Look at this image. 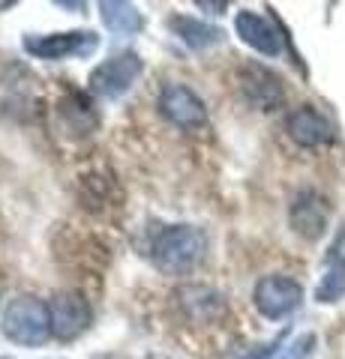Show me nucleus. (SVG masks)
I'll return each instance as SVG.
<instances>
[{
    "instance_id": "obj_1",
    "label": "nucleus",
    "mask_w": 345,
    "mask_h": 359,
    "mask_svg": "<svg viewBox=\"0 0 345 359\" xmlns=\"http://www.w3.org/2000/svg\"><path fill=\"white\" fill-rule=\"evenodd\" d=\"M207 252V233L193 224H171L153 240V266L169 276H186L198 266Z\"/></svg>"
},
{
    "instance_id": "obj_2",
    "label": "nucleus",
    "mask_w": 345,
    "mask_h": 359,
    "mask_svg": "<svg viewBox=\"0 0 345 359\" xmlns=\"http://www.w3.org/2000/svg\"><path fill=\"white\" fill-rule=\"evenodd\" d=\"M4 335L21 347H42L51 339V311L37 297H18L4 314Z\"/></svg>"
},
{
    "instance_id": "obj_3",
    "label": "nucleus",
    "mask_w": 345,
    "mask_h": 359,
    "mask_svg": "<svg viewBox=\"0 0 345 359\" xmlns=\"http://www.w3.org/2000/svg\"><path fill=\"white\" fill-rule=\"evenodd\" d=\"M99 48V33L70 30L46 33V36H25V51L39 60H66V57H91Z\"/></svg>"
},
{
    "instance_id": "obj_4",
    "label": "nucleus",
    "mask_w": 345,
    "mask_h": 359,
    "mask_svg": "<svg viewBox=\"0 0 345 359\" xmlns=\"http://www.w3.org/2000/svg\"><path fill=\"white\" fill-rule=\"evenodd\" d=\"M141 69H144V63H141L138 54L124 51V54H117V57L99 63L91 72V78H87V87L103 99H120V96L129 93L132 84L138 81Z\"/></svg>"
},
{
    "instance_id": "obj_5",
    "label": "nucleus",
    "mask_w": 345,
    "mask_h": 359,
    "mask_svg": "<svg viewBox=\"0 0 345 359\" xmlns=\"http://www.w3.org/2000/svg\"><path fill=\"white\" fill-rule=\"evenodd\" d=\"M252 297H255V309H259L264 318L282 320L292 311L300 309V302H304V287L288 276H264L261 282L255 285Z\"/></svg>"
},
{
    "instance_id": "obj_6",
    "label": "nucleus",
    "mask_w": 345,
    "mask_h": 359,
    "mask_svg": "<svg viewBox=\"0 0 345 359\" xmlns=\"http://www.w3.org/2000/svg\"><path fill=\"white\" fill-rule=\"evenodd\" d=\"M48 311H51V332L60 341H72L91 330L93 311L87 306V299L79 294H58L48 302Z\"/></svg>"
},
{
    "instance_id": "obj_7",
    "label": "nucleus",
    "mask_w": 345,
    "mask_h": 359,
    "mask_svg": "<svg viewBox=\"0 0 345 359\" xmlns=\"http://www.w3.org/2000/svg\"><path fill=\"white\" fill-rule=\"evenodd\" d=\"M160 111L174 123V126H183V129H195V126H204L207 123L204 102L183 84H165L162 87Z\"/></svg>"
},
{
    "instance_id": "obj_8",
    "label": "nucleus",
    "mask_w": 345,
    "mask_h": 359,
    "mask_svg": "<svg viewBox=\"0 0 345 359\" xmlns=\"http://www.w3.org/2000/svg\"><path fill=\"white\" fill-rule=\"evenodd\" d=\"M240 90H243V96H247L249 102L255 108H261V111L280 108L282 99H285V90H282L280 75L271 72L267 66H259V63L243 66V72H240Z\"/></svg>"
},
{
    "instance_id": "obj_9",
    "label": "nucleus",
    "mask_w": 345,
    "mask_h": 359,
    "mask_svg": "<svg viewBox=\"0 0 345 359\" xmlns=\"http://www.w3.org/2000/svg\"><path fill=\"white\" fill-rule=\"evenodd\" d=\"M235 30H237V36L247 42L249 48L259 51V54L276 57V54L282 51V36H280V30L271 25V18L252 13V9H240L237 18H235Z\"/></svg>"
},
{
    "instance_id": "obj_10",
    "label": "nucleus",
    "mask_w": 345,
    "mask_h": 359,
    "mask_svg": "<svg viewBox=\"0 0 345 359\" xmlns=\"http://www.w3.org/2000/svg\"><path fill=\"white\" fill-rule=\"evenodd\" d=\"M327 201L315 192H300L292 204V228L306 240H318L327 231Z\"/></svg>"
},
{
    "instance_id": "obj_11",
    "label": "nucleus",
    "mask_w": 345,
    "mask_h": 359,
    "mask_svg": "<svg viewBox=\"0 0 345 359\" xmlns=\"http://www.w3.org/2000/svg\"><path fill=\"white\" fill-rule=\"evenodd\" d=\"M285 129H288V135H292V141H297L300 147H318V144L333 141L330 123L309 105L292 111L288 120H285Z\"/></svg>"
},
{
    "instance_id": "obj_12",
    "label": "nucleus",
    "mask_w": 345,
    "mask_h": 359,
    "mask_svg": "<svg viewBox=\"0 0 345 359\" xmlns=\"http://www.w3.org/2000/svg\"><path fill=\"white\" fill-rule=\"evenodd\" d=\"M342 297H345V231L339 233V240L333 243L330 257H327V269L315 287L318 302H337Z\"/></svg>"
},
{
    "instance_id": "obj_13",
    "label": "nucleus",
    "mask_w": 345,
    "mask_h": 359,
    "mask_svg": "<svg viewBox=\"0 0 345 359\" xmlns=\"http://www.w3.org/2000/svg\"><path fill=\"white\" fill-rule=\"evenodd\" d=\"M169 27H171V33L177 39H181L183 45H189V48H195V51L222 42V30L219 27H210V25H204V21H198L193 15H171Z\"/></svg>"
},
{
    "instance_id": "obj_14",
    "label": "nucleus",
    "mask_w": 345,
    "mask_h": 359,
    "mask_svg": "<svg viewBox=\"0 0 345 359\" xmlns=\"http://www.w3.org/2000/svg\"><path fill=\"white\" fill-rule=\"evenodd\" d=\"M99 15H103V25L117 33V36H132L144 27L141 13L132 4H111V0H103L99 4Z\"/></svg>"
},
{
    "instance_id": "obj_15",
    "label": "nucleus",
    "mask_w": 345,
    "mask_h": 359,
    "mask_svg": "<svg viewBox=\"0 0 345 359\" xmlns=\"http://www.w3.org/2000/svg\"><path fill=\"white\" fill-rule=\"evenodd\" d=\"M60 117L63 123L72 129V135H84L96 126V114H93V105L87 102L82 93H72L66 102L60 105Z\"/></svg>"
},
{
    "instance_id": "obj_16",
    "label": "nucleus",
    "mask_w": 345,
    "mask_h": 359,
    "mask_svg": "<svg viewBox=\"0 0 345 359\" xmlns=\"http://www.w3.org/2000/svg\"><path fill=\"white\" fill-rule=\"evenodd\" d=\"M315 332H304V335H297V339L288 344V347H282V353H280V359H309L315 353Z\"/></svg>"
},
{
    "instance_id": "obj_17",
    "label": "nucleus",
    "mask_w": 345,
    "mask_h": 359,
    "mask_svg": "<svg viewBox=\"0 0 345 359\" xmlns=\"http://www.w3.org/2000/svg\"><path fill=\"white\" fill-rule=\"evenodd\" d=\"M276 344H282V335H280V339H273L271 344H261V351H255V353H249V356H240V359H267V356L276 351Z\"/></svg>"
},
{
    "instance_id": "obj_18",
    "label": "nucleus",
    "mask_w": 345,
    "mask_h": 359,
    "mask_svg": "<svg viewBox=\"0 0 345 359\" xmlns=\"http://www.w3.org/2000/svg\"><path fill=\"white\" fill-rule=\"evenodd\" d=\"M198 6H202V9H226L228 4H198Z\"/></svg>"
}]
</instances>
